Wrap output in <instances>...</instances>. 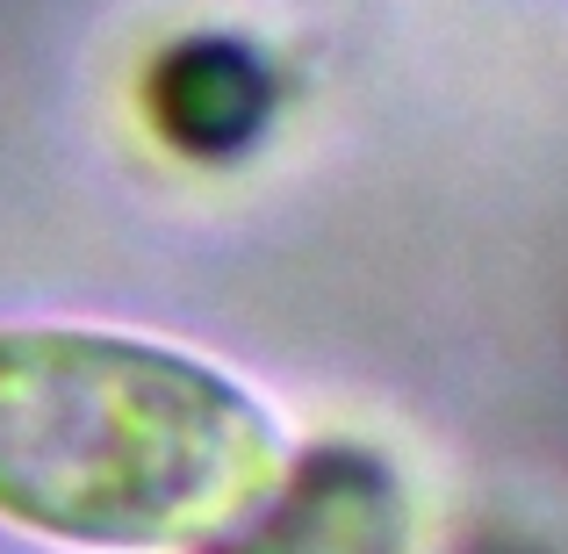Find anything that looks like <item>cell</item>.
<instances>
[{
  "label": "cell",
  "instance_id": "6da1fadb",
  "mask_svg": "<svg viewBox=\"0 0 568 554\" xmlns=\"http://www.w3.org/2000/svg\"><path fill=\"white\" fill-rule=\"evenodd\" d=\"M274 483V417L223 367L123 332H0V518L72 547H173Z\"/></svg>",
  "mask_w": 568,
  "mask_h": 554
},
{
  "label": "cell",
  "instance_id": "7a4b0ae2",
  "mask_svg": "<svg viewBox=\"0 0 568 554\" xmlns=\"http://www.w3.org/2000/svg\"><path fill=\"white\" fill-rule=\"evenodd\" d=\"M202 554H410V490L375 446L324 440Z\"/></svg>",
  "mask_w": 568,
  "mask_h": 554
},
{
  "label": "cell",
  "instance_id": "3957f363",
  "mask_svg": "<svg viewBox=\"0 0 568 554\" xmlns=\"http://www.w3.org/2000/svg\"><path fill=\"white\" fill-rule=\"evenodd\" d=\"M152 130L187 159H231L274 115V72L231 37H181L152 58L144 80Z\"/></svg>",
  "mask_w": 568,
  "mask_h": 554
},
{
  "label": "cell",
  "instance_id": "277c9868",
  "mask_svg": "<svg viewBox=\"0 0 568 554\" xmlns=\"http://www.w3.org/2000/svg\"><path fill=\"white\" fill-rule=\"evenodd\" d=\"M475 554H540V547H518V541H497V547H475Z\"/></svg>",
  "mask_w": 568,
  "mask_h": 554
}]
</instances>
